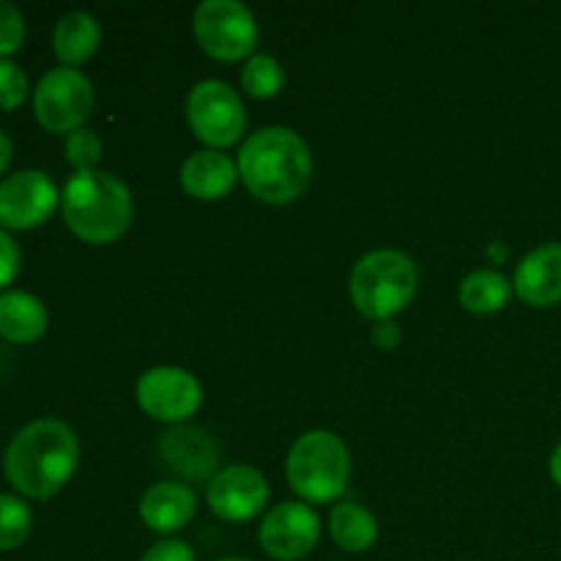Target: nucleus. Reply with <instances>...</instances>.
Segmentation results:
<instances>
[{"label": "nucleus", "mask_w": 561, "mask_h": 561, "mask_svg": "<svg viewBox=\"0 0 561 561\" xmlns=\"http://www.w3.org/2000/svg\"><path fill=\"white\" fill-rule=\"evenodd\" d=\"M80 460L77 433L55 416L27 422L3 455V474L27 499H49L71 480Z\"/></svg>", "instance_id": "f257e3e1"}, {"label": "nucleus", "mask_w": 561, "mask_h": 561, "mask_svg": "<svg viewBox=\"0 0 561 561\" xmlns=\"http://www.w3.org/2000/svg\"><path fill=\"white\" fill-rule=\"evenodd\" d=\"M239 175L247 190L261 201H296L310 184V146L288 126H266L252 131L239 151Z\"/></svg>", "instance_id": "f03ea898"}, {"label": "nucleus", "mask_w": 561, "mask_h": 561, "mask_svg": "<svg viewBox=\"0 0 561 561\" xmlns=\"http://www.w3.org/2000/svg\"><path fill=\"white\" fill-rule=\"evenodd\" d=\"M64 219L88 244H110L129 230L135 203L129 186L104 170H80L60 195Z\"/></svg>", "instance_id": "7ed1b4c3"}, {"label": "nucleus", "mask_w": 561, "mask_h": 561, "mask_svg": "<svg viewBox=\"0 0 561 561\" xmlns=\"http://www.w3.org/2000/svg\"><path fill=\"white\" fill-rule=\"evenodd\" d=\"M420 272L400 250H373L356 261L351 272V299L356 310L376 321H389L414 299Z\"/></svg>", "instance_id": "20e7f679"}, {"label": "nucleus", "mask_w": 561, "mask_h": 561, "mask_svg": "<svg viewBox=\"0 0 561 561\" xmlns=\"http://www.w3.org/2000/svg\"><path fill=\"white\" fill-rule=\"evenodd\" d=\"M351 455L332 431H310L296 438L288 455V482L305 502H334L345 493Z\"/></svg>", "instance_id": "39448f33"}, {"label": "nucleus", "mask_w": 561, "mask_h": 561, "mask_svg": "<svg viewBox=\"0 0 561 561\" xmlns=\"http://www.w3.org/2000/svg\"><path fill=\"white\" fill-rule=\"evenodd\" d=\"M93 107V85L75 66H58L44 71L33 91V113L38 124L55 135H71L82 129Z\"/></svg>", "instance_id": "423d86ee"}, {"label": "nucleus", "mask_w": 561, "mask_h": 561, "mask_svg": "<svg viewBox=\"0 0 561 561\" xmlns=\"http://www.w3.org/2000/svg\"><path fill=\"white\" fill-rule=\"evenodd\" d=\"M197 44L219 60H239L257 44L255 14L239 0H203L192 14Z\"/></svg>", "instance_id": "0eeeda50"}, {"label": "nucleus", "mask_w": 561, "mask_h": 561, "mask_svg": "<svg viewBox=\"0 0 561 561\" xmlns=\"http://www.w3.org/2000/svg\"><path fill=\"white\" fill-rule=\"evenodd\" d=\"M186 118L192 131L214 148L233 146L247 126V110L236 88L222 80L197 82L186 99Z\"/></svg>", "instance_id": "6e6552de"}, {"label": "nucleus", "mask_w": 561, "mask_h": 561, "mask_svg": "<svg viewBox=\"0 0 561 561\" xmlns=\"http://www.w3.org/2000/svg\"><path fill=\"white\" fill-rule=\"evenodd\" d=\"M137 403L148 416L162 422H184L201 409V381L184 367H151L137 381Z\"/></svg>", "instance_id": "1a4fd4ad"}, {"label": "nucleus", "mask_w": 561, "mask_h": 561, "mask_svg": "<svg viewBox=\"0 0 561 561\" xmlns=\"http://www.w3.org/2000/svg\"><path fill=\"white\" fill-rule=\"evenodd\" d=\"M58 201V186L44 170H16L0 181V228H36L49 219Z\"/></svg>", "instance_id": "9d476101"}, {"label": "nucleus", "mask_w": 561, "mask_h": 561, "mask_svg": "<svg viewBox=\"0 0 561 561\" xmlns=\"http://www.w3.org/2000/svg\"><path fill=\"white\" fill-rule=\"evenodd\" d=\"M321 537V520L305 502H283L263 518L257 540L261 548L277 561H296L316 548Z\"/></svg>", "instance_id": "9b49d317"}, {"label": "nucleus", "mask_w": 561, "mask_h": 561, "mask_svg": "<svg viewBox=\"0 0 561 561\" xmlns=\"http://www.w3.org/2000/svg\"><path fill=\"white\" fill-rule=\"evenodd\" d=\"M268 502V482L257 469L244 463L228 466L208 480V504L214 515L230 524L252 520Z\"/></svg>", "instance_id": "f8f14e48"}, {"label": "nucleus", "mask_w": 561, "mask_h": 561, "mask_svg": "<svg viewBox=\"0 0 561 561\" xmlns=\"http://www.w3.org/2000/svg\"><path fill=\"white\" fill-rule=\"evenodd\" d=\"M513 288L526 305L551 307L561 301V241L535 247L515 268Z\"/></svg>", "instance_id": "ddd939ff"}, {"label": "nucleus", "mask_w": 561, "mask_h": 561, "mask_svg": "<svg viewBox=\"0 0 561 561\" xmlns=\"http://www.w3.org/2000/svg\"><path fill=\"white\" fill-rule=\"evenodd\" d=\"M179 179L186 195L197 201H219L233 190L239 179V164L219 148H203L184 159Z\"/></svg>", "instance_id": "4468645a"}, {"label": "nucleus", "mask_w": 561, "mask_h": 561, "mask_svg": "<svg viewBox=\"0 0 561 561\" xmlns=\"http://www.w3.org/2000/svg\"><path fill=\"white\" fill-rule=\"evenodd\" d=\"M159 455L184 477H206L217 463L219 447L203 427H173L159 442Z\"/></svg>", "instance_id": "2eb2a0df"}, {"label": "nucleus", "mask_w": 561, "mask_h": 561, "mask_svg": "<svg viewBox=\"0 0 561 561\" xmlns=\"http://www.w3.org/2000/svg\"><path fill=\"white\" fill-rule=\"evenodd\" d=\"M195 491L184 482H157L140 499V515L153 531L184 529L195 515Z\"/></svg>", "instance_id": "dca6fc26"}, {"label": "nucleus", "mask_w": 561, "mask_h": 561, "mask_svg": "<svg viewBox=\"0 0 561 561\" xmlns=\"http://www.w3.org/2000/svg\"><path fill=\"white\" fill-rule=\"evenodd\" d=\"M47 307L27 290H3L0 294V337L11 343H33L47 332Z\"/></svg>", "instance_id": "f3484780"}, {"label": "nucleus", "mask_w": 561, "mask_h": 561, "mask_svg": "<svg viewBox=\"0 0 561 561\" xmlns=\"http://www.w3.org/2000/svg\"><path fill=\"white\" fill-rule=\"evenodd\" d=\"M102 42V25L88 11H69L53 31V49L60 64L75 66L91 58Z\"/></svg>", "instance_id": "a211bd4d"}, {"label": "nucleus", "mask_w": 561, "mask_h": 561, "mask_svg": "<svg viewBox=\"0 0 561 561\" xmlns=\"http://www.w3.org/2000/svg\"><path fill=\"white\" fill-rule=\"evenodd\" d=\"M329 531H332V540L337 542L343 551L362 553L376 542L378 524H376V515H373L370 510L359 507V504L354 502H345L332 510Z\"/></svg>", "instance_id": "6ab92c4d"}, {"label": "nucleus", "mask_w": 561, "mask_h": 561, "mask_svg": "<svg viewBox=\"0 0 561 561\" xmlns=\"http://www.w3.org/2000/svg\"><path fill=\"white\" fill-rule=\"evenodd\" d=\"M510 294H513V283L493 268H477L460 283V305L477 316L499 312L510 301Z\"/></svg>", "instance_id": "aec40b11"}, {"label": "nucleus", "mask_w": 561, "mask_h": 561, "mask_svg": "<svg viewBox=\"0 0 561 561\" xmlns=\"http://www.w3.org/2000/svg\"><path fill=\"white\" fill-rule=\"evenodd\" d=\"M33 513L27 502L14 493H0V551H14L27 540Z\"/></svg>", "instance_id": "412c9836"}, {"label": "nucleus", "mask_w": 561, "mask_h": 561, "mask_svg": "<svg viewBox=\"0 0 561 561\" xmlns=\"http://www.w3.org/2000/svg\"><path fill=\"white\" fill-rule=\"evenodd\" d=\"M285 82V71L283 64H279L274 55H252L247 60L244 71H241V85L247 88V93L255 99H268L283 88Z\"/></svg>", "instance_id": "4be33fe9"}, {"label": "nucleus", "mask_w": 561, "mask_h": 561, "mask_svg": "<svg viewBox=\"0 0 561 561\" xmlns=\"http://www.w3.org/2000/svg\"><path fill=\"white\" fill-rule=\"evenodd\" d=\"M66 159L75 164V170H99L96 164L102 162V140L93 129H77L66 135Z\"/></svg>", "instance_id": "5701e85b"}, {"label": "nucleus", "mask_w": 561, "mask_h": 561, "mask_svg": "<svg viewBox=\"0 0 561 561\" xmlns=\"http://www.w3.org/2000/svg\"><path fill=\"white\" fill-rule=\"evenodd\" d=\"M31 82L20 64L9 58H0V110H14L25 102Z\"/></svg>", "instance_id": "b1692460"}, {"label": "nucleus", "mask_w": 561, "mask_h": 561, "mask_svg": "<svg viewBox=\"0 0 561 561\" xmlns=\"http://www.w3.org/2000/svg\"><path fill=\"white\" fill-rule=\"evenodd\" d=\"M25 42V16L11 0H0V58L16 53Z\"/></svg>", "instance_id": "393cba45"}, {"label": "nucleus", "mask_w": 561, "mask_h": 561, "mask_svg": "<svg viewBox=\"0 0 561 561\" xmlns=\"http://www.w3.org/2000/svg\"><path fill=\"white\" fill-rule=\"evenodd\" d=\"M16 274H20V247L9 230L0 228V288L14 283Z\"/></svg>", "instance_id": "a878e982"}, {"label": "nucleus", "mask_w": 561, "mask_h": 561, "mask_svg": "<svg viewBox=\"0 0 561 561\" xmlns=\"http://www.w3.org/2000/svg\"><path fill=\"white\" fill-rule=\"evenodd\" d=\"M140 561H197V559H195V551H192L184 540L170 537V540H159L157 546L148 548Z\"/></svg>", "instance_id": "bb28decb"}, {"label": "nucleus", "mask_w": 561, "mask_h": 561, "mask_svg": "<svg viewBox=\"0 0 561 561\" xmlns=\"http://www.w3.org/2000/svg\"><path fill=\"white\" fill-rule=\"evenodd\" d=\"M373 343L383 351H392L400 343V327L392 321H381L373 329Z\"/></svg>", "instance_id": "cd10ccee"}, {"label": "nucleus", "mask_w": 561, "mask_h": 561, "mask_svg": "<svg viewBox=\"0 0 561 561\" xmlns=\"http://www.w3.org/2000/svg\"><path fill=\"white\" fill-rule=\"evenodd\" d=\"M9 162H11V140L9 135L0 129V175H3V170L9 168Z\"/></svg>", "instance_id": "c85d7f7f"}, {"label": "nucleus", "mask_w": 561, "mask_h": 561, "mask_svg": "<svg viewBox=\"0 0 561 561\" xmlns=\"http://www.w3.org/2000/svg\"><path fill=\"white\" fill-rule=\"evenodd\" d=\"M551 477H553V482H557V485L561 488V442L551 455Z\"/></svg>", "instance_id": "c756f323"}, {"label": "nucleus", "mask_w": 561, "mask_h": 561, "mask_svg": "<svg viewBox=\"0 0 561 561\" xmlns=\"http://www.w3.org/2000/svg\"><path fill=\"white\" fill-rule=\"evenodd\" d=\"M219 561H252V559H244V557H225V559H219Z\"/></svg>", "instance_id": "7c9ffc66"}]
</instances>
